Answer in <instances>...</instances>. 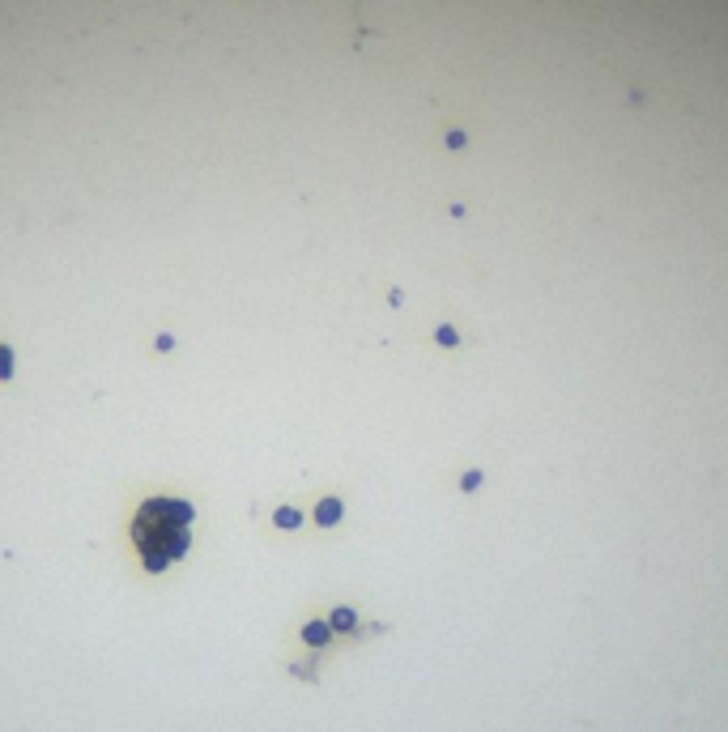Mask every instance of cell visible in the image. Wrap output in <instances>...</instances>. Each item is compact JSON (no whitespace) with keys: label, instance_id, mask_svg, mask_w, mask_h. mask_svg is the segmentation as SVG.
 Segmentation results:
<instances>
[{"label":"cell","instance_id":"1","mask_svg":"<svg viewBox=\"0 0 728 732\" xmlns=\"http://www.w3.org/2000/svg\"><path fill=\"white\" fill-rule=\"evenodd\" d=\"M196 507L188 498H145L132 515V545L149 575H162L192 549Z\"/></svg>","mask_w":728,"mask_h":732},{"label":"cell","instance_id":"2","mask_svg":"<svg viewBox=\"0 0 728 732\" xmlns=\"http://www.w3.org/2000/svg\"><path fill=\"white\" fill-rule=\"evenodd\" d=\"M341 515H345L341 498H324L319 507H315V524H319V528H333V524H341Z\"/></svg>","mask_w":728,"mask_h":732},{"label":"cell","instance_id":"3","mask_svg":"<svg viewBox=\"0 0 728 732\" xmlns=\"http://www.w3.org/2000/svg\"><path fill=\"white\" fill-rule=\"evenodd\" d=\"M328 639H333V626H328V622H307V626H303V643H307V647H324Z\"/></svg>","mask_w":728,"mask_h":732},{"label":"cell","instance_id":"4","mask_svg":"<svg viewBox=\"0 0 728 732\" xmlns=\"http://www.w3.org/2000/svg\"><path fill=\"white\" fill-rule=\"evenodd\" d=\"M328 626H333V630H341V635H349V630H358V613L349 609V604H341V609H333Z\"/></svg>","mask_w":728,"mask_h":732},{"label":"cell","instance_id":"5","mask_svg":"<svg viewBox=\"0 0 728 732\" xmlns=\"http://www.w3.org/2000/svg\"><path fill=\"white\" fill-rule=\"evenodd\" d=\"M273 524H277V528H286V533H290V528H298V524H303V511H298V507H277V511H273Z\"/></svg>","mask_w":728,"mask_h":732},{"label":"cell","instance_id":"6","mask_svg":"<svg viewBox=\"0 0 728 732\" xmlns=\"http://www.w3.org/2000/svg\"><path fill=\"white\" fill-rule=\"evenodd\" d=\"M435 341H439L443 349H451V345H460V333H456V328H451V324H443L439 333H435Z\"/></svg>","mask_w":728,"mask_h":732},{"label":"cell","instance_id":"7","mask_svg":"<svg viewBox=\"0 0 728 732\" xmlns=\"http://www.w3.org/2000/svg\"><path fill=\"white\" fill-rule=\"evenodd\" d=\"M0 379H13V349L0 345Z\"/></svg>","mask_w":728,"mask_h":732},{"label":"cell","instance_id":"8","mask_svg":"<svg viewBox=\"0 0 728 732\" xmlns=\"http://www.w3.org/2000/svg\"><path fill=\"white\" fill-rule=\"evenodd\" d=\"M460 486H464V490H477V486H482V473H477V468H469V473L460 477Z\"/></svg>","mask_w":728,"mask_h":732},{"label":"cell","instance_id":"9","mask_svg":"<svg viewBox=\"0 0 728 732\" xmlns=\"http://www.w3.org/2000/svg\"><path fill=\"white\" fill-rule=\"evenodd\" d=\"M154 345H158V349H162V353H166V349H175V337H170V333H162V337H158V341H154Z\"/></svg>","mask_w":728,"mask_h":732}]
</instances>
